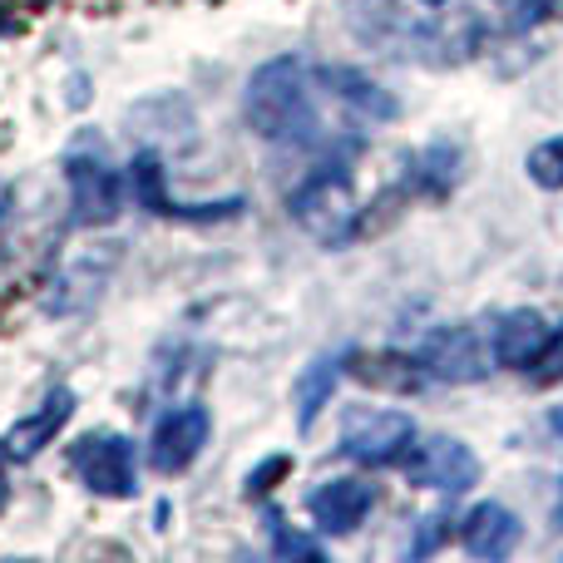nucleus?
I'll use <instances>...</instances> for the list:
<instances>
[{
    "mask_svg": "<svg viewBox=\"0 0 563 563\" xmlns=\"http://www.w3.org/2000/svg\"><path fill=\"white\" fill-rule=\"evenodd\" d=\"M346 20L371 49L426 65H460L479 49V20H416L396 0H346Z\"/></svg>",
    "mask_w": 563,
    "mask_h": 563,
    "instance_id": "1",
    "label": "nucleus"
},
{
    "mask_svg": "<svg viewBox=\"0 0 563 563\" xmlns=\"http://www.w3.org/2000/svg\"><path fill=\"white\" fill-rule=\"evenodd\" d=\"M243 114L257 139L273 144H301L317 134V109H311V69L297 55H277L253 69L243 89Z\"/></svg>",
    "mask_w": 563,
    "mask_h": 563,
    "instance_id": "2",
    "label": "nucleus"
},
{
    "mask_svg": "<svg viewBox=\"0 0 563 563\" xmlns=\"http://www.w3.org/2000/svg\"><path fill=\"white\" fill-rule=\"evenodd\" d=\"M291 223H301L321 247H341L356 238V188L341 164H321L291 188Z\"/></svg>",
    "mask_w": 563,
    "mask_h": 563,
    "instance_id": "3",
    "label": "nucleus"
},
{
    "mask_svg": "<svg viewBox=\"0 0 563 563\" xmlns=\"http://www.w3.org/2000/svg\"><path fill=\"white\" fill-rule=\"evenodd\" d=\"M65 184H69L75 223H85V228L109 223V218L119 213V203H124V178L109 168L104 148H99L89 134L65 154Z\"/></svg>",
    "mask_w": 563,
    "mask_h": 563,
    "instance_id": "4",
    "label": "nucleus"
},
{
    "mask_svg": "<svg viewBox=\"0 0 563 563\" xmlns=\"http://www.w3.org/2000/svg\"><path fill=\"white\" fill-rule=\"evenodd\" d=\"M119 257H124V247H119V243L89 247V253L69 257V263L55 273V282H49L45 311H49V317H79V311H89L99 297H104V282L114 277Z\"/></svg>",
    "mask_w": 563,
    "mask_h": 563,
    "instance_id": "5",
    "label": "nucleus"
},
{
    "mask_svg": "<svg viewBox=\"0 0 563 563\" xmlns=\"http://www.w3.org/2000/svg\"><path fill=\"white\" fill-rule=\"evenodd\" d=\"M416 420L400 410H366L351 416L346 435H341V455H351L356 465H400L416 450Z\"/></svg>",
    "mask_w": 563,
    "mask_h": 563,
    "instance_id": "6",
    "label": "nucleus"
},
{
    "mask_svg": "<svg viewBox=\"0 0 563 563\" xmlns=\"http://www.w3.org/2000/svg\"><path fill=\"white\" fill-rule=\"evenodd\" d=\"M69 470L85 479V489L104 499H129L134 495V445L124 435H85L69 450Z\"/></svg>",
    "mask_w": 563,
    "mask_h": 563,
    "instance_id": "7",
    "label": "nucleus"
},
{
    "mask_svg": "<svg viewBox=\"0 0 563 563\" xmlns=\"http://www.w3.org/2000/svg\"><path fill=\"white\" fill-rule=\"evenodd\" d=\"M420 366L430 371L435 380H450V386H475V380L489 376V361L479 336L470 327H435L426 341L416 346Z\"/></svg>",
    "mask_w": 563,
    "mask_h": 563,
    "instance_id": "8",
    "label": "nucleus"
},
{
    "mask_svg": "<svg viewBox=\"0 0 563 563\" xmlns=\"http://www.w3.org/2000/svg\"><path fill=\"white\" fill-rule=\"evenodd\" d=\"M410 479H416L420 489L465 495V489H475V479H479V460L465 440L430 435V440H416V450H410Z\"/></svg>",
    "mask_w": 563,
    "mask_h": 563,
    "instance_id": "9",
    "label": "nucleus"
},
{
    "mask_svg": "<svg viewBox=\"0 0 563 563\" xmlns=\"http://www.w3.org/2000/svg\"><path fill=\"white\" fill-rule=\"evenodd\" d=\"M208 430H213V416L203 406H178L168 410L154 426V440H148V465L158 475H184L208 445Z\"/></svg>",
    "mask_w": 563,
    "mask_h": 563,
    "instance_id": "10",
    "label": "nucleus"
},
{
    "mask_svg": "<svg viewBox=\"0 0 563 563\" xmlns=\"http://www.w3.org/2000/svg\"><path fill=\"white\" fill-rule=\"evenodd\" d=\"M371 505H376V489L366 479H327V485L311 489L307 515L321 534H351L371 515Z\"/></svg>",
    "mask_w": 563,
    "mask_h": 563,
    "instance_id": "11",
    "label": "nucleus"
},
{
    "mask_svg": "<svg viewBox=\"0 0 563 563\" xmlns=\"http://www.w3.org/2000/svg\"><path fill=\"white\" fill-rule=\"evenodd\" d=\"M549 331H554V327L544 321V311H534V307H515V311H505V317H499L495 341H489V356H495V366L529 371L539 356H544Z\"/></svg>",
    "mask_w": 563,
    "mask_h": 563,
    "instance_id": "12",
    "label": "nucleus"
},
{
    "mask_svg": "<svg viewBox=\"0 0 563 563\" xmlns=\"http://www.w3.org/2000/svg\"><path fill=\"white\" fill-rule=\"evenodd\" d=\"M69 416H75V390H49L45 406L30 410L25 420H15V426H10V435L0 440V445H5V460H35L40 450H45L49 440L65 430Z\"/></svg>",
    "mask_w": 563,
    "mask_h": 563,
    "instance_id": "13",
    "label": "nucleus"
},
{
    "mask_svg": "<svg viewBox=\"0 0 563 563\" xmlns=\"http://www.w3.org/2000/svg\"><path fill=\"white\" fill-rule=\"evenodd\" d=\"M317 75H321V85H327L331 95L341 99V104L356 109L361 119H376V124H386V119L400 114L396 95H390V89H380L376 79L366 75V69H356V65H321Z\"/></svg>",
    "mask_w": 563,
    "mask_h": 563,
    "instance_id": "14",
    "label": "nucleus"
},
{
    "mask_svg": "<svg viewBox=\"0 0 563 563\" xmlns=\"http://www.w3.org/2000/svg\"><path fill=\"white\" fill-rule=\"evenodd\" d=\"M460 544L470 549L475 559H505L509 549L519 544V519L509 515L505 505H475L465 515V525H460Z\"/></svg>",
    "mask_w": 563,
    "mask_h": 563,
    "instance_id": "15",
    "label": "nucleus"
},
{
    "mask_svg": "<svg viewBox=\"0 0 563 563\" xmlns=\"http://www.w3.org/2000/svg\"><path fill=\"white\" fill-rule=\"evenodd\" d=\"M356 361V376L366 380V386H380V390H396V396H410V390H420L430 380V371L420 366L416 351H380V356H351Z\"/></svg>",
    "mask_w": 563,
    "mask_h": 563,
    "instance_id": "16",
    "label": "nucleus"
},
{
    "mask_svg": "<svg viewBox=\"0 0 563 563\" xmlns=\"http://www.w3.org/2000/svg\"><path fill=\"white\" fill-rule=\"evenodd\" d=\"M351 361V351L346 356H317L307 371H301V380H297V426L301 430H311L317 426V416L327 410V400H331V390H336V380H341V366Z\"/></svg>",
    "mask_w": 563,
    "mask_h": 563,
    "instance_id": "17",
    "label": "nucleus"
},
{
    "mask_svg": "<svg viewBox=\"0 0 563 563\" xmlns=\"http://www.w3.org/2000/svg\"><path fill=\"white\" fill-rule=\"evenodd\" d=\"M460 184V148L455 144H430L410 158V188L426 198H445Z\"/></svg>",
    "mask_w": 563,
    "mask_h": 563,
    "instance_id": "18",
    "label": "nucleus"
},
{
    "mask_svg": "<svg viewBox=\"0 0 563 563\" xmlns=\"http://www.w3.org/2000/svg\"><path fill=\"white\" fill-rule=\"evenodd\" d=\"M129 184H134V198L148 208V213L174 218L178 203L168 198V188H164V164H158L154 148H139L134 154V164H129Z\"/></svg>",
    "mask_w": 563,
    "mask_h": 563,
    "instance_id": "19",
    "label": "nucleus"
},
{
    "mask_svg": "<svg viewBox=\"0 0 563 563\" xmlns=\"http://www.w3.org/2000/svg\"><path fill=\"white\" fill-rule=\"evenodd\" d=\"M529 178H534L539 188H563V134L544 139V144L529 154Z\"/></svg>",
    "mask_w": 563,
    "mask_h": 563,
    "instance_id": "20",
    "label": "nucleus"
},
{
    "mask_svg": "<svg viewBox=\"0 0 563 563\" xmlns=\"http://www.w3.org/2000/svg\"><path fill=\"white\" fill-rule=\"evenodd\" d=\"M267 534H273V549L282 559H321V549L311 544L307 534H291L287 519H282L277 509H267Z\"/></svg>",
    "mask_w": 563,
    "mask_h": 563,
    "instance_id": "21",
    "label": "nucleus"
},
{
    "mask_svg": "<svg viewBox=\"0 0 563 563\" xmlns=\"http://www.w3.org/2000/svg\"><path fill=\"white\" fill-rule=\"evenodd\" d=\"M544 15H554V0H499V25L515 30V35L539 25Z\"/></svg>",
    "mask_w": 563,
    "mask_h": 563,
    "instance_id": "22",
    "label": "nucleus"
},
{
    "mask_svg": "<svg viewBox=\"0 0 563 563\" xmlns=\"http://www.w3.org/2000/svg\"><path fill=\"white\" fill-rule=\"evenodd\" d=\"M287 470H291V460H287V455H273L267 465H257L253 475H247V499H263L267 489H277V479L287 475Z\"/></svg>",
    "mask_w": 563,
    "mask_h": 563,
    "instance_id": "23",
    "label": "nucleus"
},
{
    "mask_svg": "<svg viewBox=\"0 0 563 563\" xmlns=\"http://www.w3.org/2000/svg\"><path fill=\"white\" fill-rule=\"evenodd\" d=\"M534 371H539V380H563V327L549 331V346L534 361Z\"/></svg>",
    "mask_w": 563,
    "mask_h": 563,
    "instance_id": "24",
    "label": "nucleus"
},
{
    "mask_svg": "<svg viewBox=\"0 0 563 563\" xmlns=\"http://www.w3.org/2000/svg\"><path fill=\"white\" fill-rule=\"evenodd\" d=\"M420 525L426 529H416V539H410V554H430V549L440 544V539H445V515H435V519H420Z\"/></svg>",
    "mask_w": 563,
    "mask_h": 563,
    "instance_id": "25",
    "label": "nucleus"
},
{
    "mask_svg": "<svg viewBox=\"0 0 563 563\" xmlns=\"http://www.w3.org/2000/svg\"><path fill=\"white\" fill-rule=\"evenodd\" d=\"M15 30V15H5V5H0V35H10Z\"/></svg>",
    "mask_w": 563,
    "mask_h": 563,
    "instance_id": "26",
    "label": "nucleus"
},
{
    "mask_svg": "<svg viewBox=\"0 0 563 563\" xmlns=\"http://www.w3.org/2000/svg\"><path fill=\"white\" fill-rule=\"evenodd\" d=\"M549 426H554L559 435H563V406H554V416H549Z\"/></svg>",
    "mask_w": 563,
    "mask_h": 563,
    "instance_id": "27",
    "label": "nucleus"
},
{
    "mask_svg": "<svg viewBox=\"0 0 563 563\" xmlns=\"http://www.w3.org/2000/svg\"><path fill=\"white\" fill-rule=\"evenodd\" d=\"M0 455H5V445H0ZM0 505H5V475H0Z\"/></svg>",
    "mask_w": 563,
    "mask_h": 563,
    "instance_id": "28",
    "label": "nucleus"
},
{
    "mask_svg": "<svg viewBox=\"0 0 563 563\" xmlns=\"http://www.w3.org/2000/svg\"><path fill=\"white\" fill-rule=\"evenodd\" d=\"M426 5H430V10H440V5H445V0H426Z\"/></svg>",
    "mask_w": 563,
    "mask_h": 563,
    "instance_id": "29",
    "label": "nucleus"
},
{
    "mask_svg": "<svg viewBox=\"0 0 563 563\" xmlns=\"http://www.w3.org/2000/svg\"><path fill=\"white\" fill-rule=\"evenodd\" d=\"M554 15H563V0H554Z\"/></svg>",
    "mask_w": 563,
    "mask_h": 563,
    "instance_id": "30",
    "label": "nucleus"
},
{
    "mask_svg": "<svg viewBox=\"0 0 563 563\" xmlns=\"http://www.w3.org/2000/svg\"><path fill=\"white\" fill-rule=\"evenodd\" d=\"M35 5H45V0H35Z\"/></svg>",
    "mask_w": 563,
    "mask_h": 563,
    "instance_id": "31",
    "label": "nucleus"
}]
</instances>
